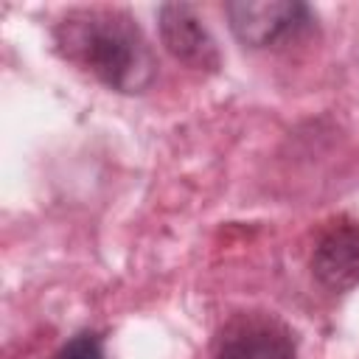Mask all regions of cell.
Masks as SVG:
<instances>
[{"label":"cell","mask_w":359,"mask_h":359,"mask_svg":"<svg viewBox=\"0 0 359 359\" xmlns=\"http://www.w3.org/2000/svg\"><path fill=\"white\" fill-rule=\"evenodd\" d=\"M53 39L70 62L118 93H140L154 79V53L121 8H76L56 25Z\"/></svg>","instance_id":"6da1fadb"},{"label":"cell","mask_w":359,"mask_h":359,"mask_svg":"<svg viewBox=\"0 0 359 359\" xmlns=\"http://www.w3.org/2000/svg\"><path fill=\"white\" fill-rule=\"evenodd\" d=\"M160 39L165 50L194 70H219V48L202 17L188 3H168L160 8Z\"/></svg>","instance_id":"3957f363"},{"label":"cell","mask_w":359,"mask_h":359,"mask_svg":"<svg viewBox=\"0 0 359 359\" xmlns=\"http://www.w3.org/2000/svg\"><path fill=\"white\" fill-rule=\"evenodd\" d=\"M53 359H104V353L95 334H79L67 345H62V351Z\"/></svg>","instance_id":"8992f818"},{"label":"cell","mask_w":359,"mask_h":359,"mask_svg":"<svg viewBox=\"0 0 359 359\" xmlns=\"http://www.w3.org/2000/svg\"><path fill=\"white\" fill-rule=\"evenodd\" d=\"M311 272L331 292L359 286V222L339 219L320 236L311 252Z\"/></svg>","instance_id":"277c9868"},{"label":"cell","mask_w":359,"mask_h":359,"mask_svg":"<svg viewBox=\"0 0 359 359\" xmlns=\"http://www.w3.org/2000/svg\"><path fill=\"white\" fill-rule=\"evenodd\" d=\"M230 28L238 42L250 48H266L278 39L297 34L311 22V11L306 3H289V0H238L227 3Z\"/></svg>","instance_id":"7a4b0ae2"},{"label":"cell","mask_w":359,"mask_h":359,"mask_svg":"<svg viewBox=\"0 0 359 359\" xmlns=\"http://www.w3.org/2000/svg\"><path fill=\"white\" fill-rule=\"evenodd\" d=\"M216 359H297L289 331L272 320H247L219 345Z\"/></svg>","instance_id":"5b68a950"}]
</instances>
